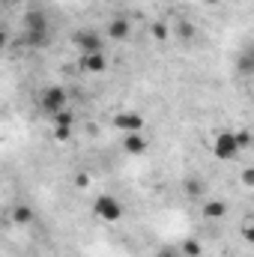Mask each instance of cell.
<instances>
[{"mask_svg":"<svg viewBox=\"0 0 254 257\" xmlns=\"http://www.w3.org/2000/svg\"><path fill=\"white\" fill-rule=\"evenodd\" d=\"M186 192H189L191 197H203L206 189H203V183H200V180H189V183H186Z\"/></svg>","mask_w":254,"mask_h":257,"instance_id":"cell-15","label":"cell"},{"mask_svg":"<svg viewBox=\"0 0 254 257\" xmlns=\"http://www.w3.org/2000/svg\"><path fill=\"white\" fill-rule=\"evenodd\" d=\"M75 186H78V189H87V186H90V177H87V174H78V177H75Z\"/></svg>","mask_w":254,"mask_h":257,"instance_id":"cell-17","label":"cell"},{"mask_svg":"<svg viewBox=\"0 0 254 257\" xmlns=\"http://www.w3.org/2000/svg\"><path fill=\"white\" fill-rule=\"evenodd\" d=\"M150 30H153V39H159V42H165V39L171 36V27H168L165 21H156V24H153Z\"/></svg>","mask_w":254,"mask_h":257,"instance_id":"cell-14","label":"cell"},{"mask_svg":"<svg viewBox=\"0 0 254 257\" xmlns=\"http://www.w3.org/2000/svg\"><path fill=\"white\" fill-rule=\"evenodd\" d=\"M93 212H96V218H102V221H108V224H117V221L123 218V203H120L114 194H102V197H96Z\"/></svg>","mask_w":254,"mask_h":257,"instance_id":"cell-3","label":"cell"},{"mask_svg":"<svg viewBox=\"0 0 254 257\" xmlns=\"http://www.w3.org/2000/svg\"><path fill=\"white\" fill-rule=\"evenodd\" d=\"M3 45H6V30L0 27V48H3Z\"/></svg>","mask_w":254,"mask_h":257,"instance_id":"cell-20","label":"cell"},{"mask_svg":"<svg viewBox=\"0 0 254 257\" xmlns=\"http://www.w3.org/2000/svg\"><path fill=\"white\" fill-rule=\"evenodd\" d=\"M206 3H218V0H206Z\"/></svg>","mask_w":254,"mask_h":257,"instance_id":"cell-21","label":"cell"},{"mask_svg":"<svg viewBox=\"0 0 254 257\" xmlns=\"http://www.w3.org/2000/svg\"><path fill=\"white\" fill-rule=\"evenodd\" d=\"M66 102H69V96H66L63 87H45L42 93H39V108L45 111V114H60L66 111Z\"/></svg>","mask_w":254,"mask_h":257,"instance_id":"cell-4","label":"cell"},{"mask_svg":"<svg viewBox=\"0 0 254 257\" xmlns=\"http://www.w3.org/2000/svg\"><path fill=\"white\" fill-rule=\"evenodd\" d=\"M123 150L132 153V156H141V153H147V141H144V135L141 132H132L126 135V141H123Z\"/></svg>","mask_w":254,"mask_h":257,"instance_id":"cell-11","label":"cell"},{"mask_svg":"<svg viewBox=\"0 0 254 257\" xmlns=\"http://www.w3.org/2000/svg\"><path fill=\"white\" fill-rule=\"evenodd\" d=\"M242 183H245V186H251V183H254V171H251V168H245V171H242Z\"/></svg>","mask_w":254,"mask_h":257,"instance_id":"cell-18","label":"cell"},{"mask_svg":"<svg viewBox=\"0 0 254 257\" xmlns=\"http://www.w3.org/2000/svg\"><path fill=\"white\" fill-rule=\"evenodd\" d=\"M105 33H108L114 42H123V39H129V33H132V24H129L126 18H111Z\"/></svg>","mask_w":254,"mask_h":257,"instance_id":"cell-8","label":"cell"},{"mask_svg":"<svg viewBox=\"0 0 254 257\" xmlns=\"http://www.w3.org/2000/svg\"><path fill=\"white\" fill-rule=\"evenodd\" d=\"M200 251H203V245L197 239H183V245H180V254L183 257H200Z\"/></svg>","mask_w":254,"mask_h":257,"instance_id":"cell-13","label":"cell"},{"mask_svg":"<svg viewBox=\"0 0 254 257\" xmlns=\"http://www.w3.org/2000/svg\"><path fill=\"white\" fill-rule=\"evenodd\" d=\"M177 36H180V39H191V36H194V24H191V21H180V24H177Z\"/></svg>","mask_w":254,"mask_h":257,"instance_id":"cell-16","label":"cell"},{"mask_svg":"<svg viewBox=\"0 0 254 257\" xmlns=\"http://www.w3.org/2000/svg\"><path fill=\"white\" fill-rule=\"evenodd\" d=\"M75 45H78L81 54H96V51H102V36L96 30H78L75 33Z\"/></svg>","mask_w":254,"mask_h":257,"instance_id":"cell-5","label":"cell"},{"mask_svg":"<svg viewBox=\"0 0 254 257\" xmlns=\"http://www.w3.org/2000/svg\"><path fill=\"white\" fill-rule=\"evenodd\" d=\"M114 128H120V132H126V135L141 132V128H144V117H141V114H135V111H123V114H117V117H114Z\"/></svg>","mask_w":254,"mask_h":257,"instance_id":"cell-6","label":"cell"},{"mask_svg":"<svg viewBox=\"0 0 254 257\" xmlns=\"http://www.w3.org/2000/svg\"><path fill=\"white\" fill-rule=\"evenodd\" d=\"M72 126H75L72 111H60V114H54V138H57V141H66V138L72 135Z\"/></svg>","mask_w":254,"mask_h":257,"instance_id":"cell-7","label":"cell"},{"mask_svg":"<svg viewBox=\"0 0 254 257\" xmlns=\"http://www.w3.org/2000/svg\"><path fill=\"white\" fill-rule=\"evenodd\" d=\"M239 153H242V147H239L236 132H218V135H215V141H212V156H215V159L230 162V159H236Z\"/></svg>","mask_w":254,"mask_h":257,"instance_id":"cell-2","label":"cell"},{"mask_svg":"<svg viewBox=\"0 0 254 257\" xmlns=\"http://www.w3.org/2000/svg\"><path fill=\"white\" fill-rule=\"evenodd\" d=\"M81 69H84V72H105V69H108V57H105L102 51H96V54H81Z\"/></svg>","mask_w":254,"mask_h":257,"instance_id":"cell-9","label":"cell"},{"mask_svg":"<svg viewBox=\"0 0 254 257\" xmlns=\"http://www.w3.org/2000/svg\"><path fill=\"white\" fill-rule=\"evenodd\" d=\"M242 236H245V239H251V221H248V218L242 221Z\"/></svg>","mask_w":254,"mask_h":257,"instance_id":"cell-19","label":"cell"},{"mask_svg":"<svg viewBox=\"0 0 254 257\" xmlns=\"http://www.w3.org/2000/svg\"><path fill=\"white\" fill-rule=\"evenodd\" d=\"M9 218H12V224L27 227V224H33V209H30V206H12Z\"/></svg>","mask_w":254,"mask_h":257,"instance_id":"cell-12","label":"cell"},{"mask_svg":"<svg viewBox=\"0 0 254 257\" xmlns=\"http://www.w3.org/2000/svg\"><path fill=\"white\" fill-rule=\"evenodd\" d=\"M227 215V203L224 200H218V197H212V200H203V218H224Z\"/></svg>","mask_w":254,"mask_h":257,"instance_id":"cell-10","label":"cell"},{"mask_svg":"<svg viewBox=\"0 0 254 257\" xmlns=\"http://www.w3.org/2000/svg\"><path fill=\"white\" fill-rule=\"evenodd\" d=\"M24 39H27L33 48H39V45L48 42V18H45V12L30 9V12L24 15Z\"/></svg>","mask_w":254,"mask_h":257,"instance_id":"cell-1","label":"cell"}]
</instances>
